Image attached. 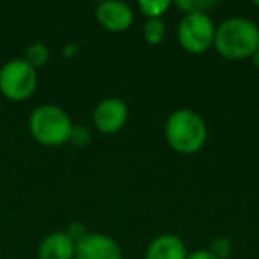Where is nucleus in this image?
Segmentation results:
<instances>
[{"mask_svg":"<svg viewBox=\"0 0 259 259\" xmlns=\"http://www.w3.org/2000/svg\"><path fill=\"white\" fill-rule=\"evenodd\" d=\"M187 245L176 234H160L146 250V259H187Z\"/></svg>","mask_w":259,"mask_h":259,"instance_id":"obj_10","label":"nucleus"},{"mask_svg":"<svg viewBox=\"0 0 259 259\" xmlns=\"http://www.w3.org/2000/svg\"><path fill=\"white\" fill-rule=\"evenodd\" d=\"M187 259H217L209 250H194L187 255Z\"/></svg>","mask_w":259,"mask_h":259,"instance_id":"obj_18","label":"nucleus"},{"mask_svg":"<svg viewBox=\"0 0 259 259\" xmlns=\"http://www.w3.org/2000/svg\"><path fill=\"white\" fill-rule=\"evenodd\" d=\"M217 27L208 13H190L178 25V41L190 54H202L213 47Z\"/></svg>","mask_w":259,"mask_h":259,"instance_id":"obj_5","label":"nucleus"},{"mask_svg":"<svg viewBox=\"0 0 259 259\" xmlns=\"http://www.w3.org/2000/svg\"><path fill=\"white\" fill-rule=\"evenodd\" d=\"M69 142L76 148H85L91 142V132L85 126H73L71 135H69Z\"/></svg>","mask_w":259,"mask_h":259,"instance_id":"obj_16","label":"nucleus"},{"mask_svg":"<svg viewBox=\"0 0 259 259\" xmlns=\"http://www.w3.org/2000/svg\"><path fill=\"white\" fill-rule=\"evenodd\" d=\"M128 121V105L121 98H105L93 112V122L101 134H117Z\"/></svg>","mask_w":259,"mask_h":259,"instance_id":"obj_6","label":"nucleus"},{"mask_svg":"<svg viewBox=\"0 0 259 259\" xmlns=\"http://www.w3.org/2000/svg\"><path fill=\"white\" fill-rule=\"evenodd\" d=\"M213 47L229 61L252 57L259 48V27L248 18L234 16L217 27Z\"/></svg>","mask_w":259,"mask_h":259,"instance_id":"obj_1","label":"nucleus"},{"mask_svg":"<svg viewBox=\"0 0 259 259\" xmlns=\"http://www.w3.org/2000/svg\"><path fill=\"white\" fill-rule=\"evenodd\" d=\"M169 0H141L139 9L148 20H162V16L169 11L170 8Z\"/></svg>","mask_w":259,"mask_h":259,"instance_id":"obj_12","label":"nucleus"},{"mask_svg":"<svg viewBox=\"0 0 259 259\" xmlns=\"http://www.w3.org/2000/svg\"><path fill=\"white\" fill-rule=\"evenodd\" d=\"M254 6H255V8H259V0H255V2H254Z\"/></svg>","mask_w":259,"mask_h":259,"instance_id":"obj_21","label":"nucleus"},{"mask_svg":"<svg viewBox=\"0 0 259 259\" xmlns=\"http://www.w3.org/2000/svg\"><path fill=\"white\" fill-rule=\"evenodd\" d=\"M75 259H122V250L114 238L87 233L75 243Z\"/></svg>","mask_w":259,"mask_h":259,"instance_id":"obj_7","label":"nucleus"},{"mask_svg":"<svg viewBox=\"0 0 259 259\" xmlns=\"http://www.w3.org/2000/svg\"><path fill=\"white\" fill-rule=\"evenodd\" d=\"M96 18L108 32H124L134 23V9L126 2H101L96 6Z\"/></svg>","mask_w":259,"mask_h":259,"instance_id":"obj_8","label":"nucleus"},{"mask_svg":"<svg viewBox=\"0 0 259 259\" xmlns=\"http://www.w3.org/2000/svg\"><path fill=\"white\" fill-rule=\"evenodd\" d=\"M29 130L30 135L39 144L57 148V146L69 142L73 122L64 108L47 103L32 110L29 117Z\"/></svg>","mask_w":259,"mask_h":259,"instance_id":"obj_3","label":"nucleus"},{"mask_svg":"<svg viewBox=\"0 0 259 259\" xmlns=\"http://www.w3.org/2000/svg\"><path fill=\"white\" fill-rule=\"evenodd\" d=\"M165 141L176 153L192 155L202 149L208 139L206 121L192 108H178L167 117L163 126Z\"/></svg>","mask_w":259,"mask_h":259,"instance_id":"obj_2","label":"nucleus"},{"mask_svg":"<svg viewBox=\"0 0 259 259\" xmlns=\"http://www.w3.org/2000/svg\"><path fill=\"white\" fill-rule=\"evenodd\" d=\"M252 61H254V66L257 68V71H259V48L255 50V54L252 55Z\"/></svg>","mask_w":259,"mask_h":259,"instance_id":"obj_20","label":"nucleus"},{"mask_svg":"<svg viewBox=\"0 0 259 259\" xmlns=\"http://www.w3.org/2000/svg\"><path fill=\"white\" fill-rule=\"evenodd\" d=\"M215 6L217 2H213V0H180V2H176V8L181 9L185 15H190V13H208Z\"/></svg>","mask_w":259,"mask_h":259,"instance_id":"obj_14","label":"nucleus"},{"mask_svg":"<svg viewBox=\"0 0 259 259\" xmlns=\"http://www.w3.org/2000/svg\"><path fill=\"white\" fill-rule=\"evenodd\" d=\"M208 250L211 252L217 259H226V257H229L231 250H233V245H231L229 238L219 236V238H215V240H213L211 247H209Z\"/></svg>","mask_w":259,"mask_h":259,"instance_id":"obj_15","label":"nucleus"},{"mask_svg":"<svg viewBox=\"0 0 259 259\" xmlns=\"http://www.w3.org/2000/svg\"><path fill=\"white\" fill-rule=\"evenodd\" d=\"M39 259H75V241L66 231H55L41 240L37 248Z\"/></svg>","mask_w":259,"mask_h":259,"instance_id":"obj_9","label":"nucleus"},{"mask_svg":"<svg viewBox=\"0 0 259 259\" xmlns=\"http://www.w3.org/2000/svg\"><path fill=\"white\" fill-rule=\"evenodd\" d=\"M75 50H76L75 45H68V47L64 48V55H66V57H71V54H73Z\"/></svg>","mask_w":259,"mask_h":259,"instance_id":"obj_19","label":"nucleus"},{"mask_svg":"<svg viewBox=\"0 0 259 259\" xmlns=\"http://www.w3.org/2000/svg\"><path fill=\"white\" fill-rule=\"evenodd\" d=\"M142 36L146 43L149 45H160L165 37V23L163 20H148L142 27Z\"/></svg>","mask_w":259,"mask_h":259,"instance_id":"obj_13","label":"nucleus"},{"mask_svg":"<svg viewBox=\"0 0 259 259\" xmlns=\"http://www.w3.org/2000/svg\"><path fill=\"white\" fill-rule=\"evenodd\" d=\"M37 87V71L23 59H11L0 68V93L11 101H25Z\"/></svg>","mask_w":259,"mask_h":259,"instance_id":"obj_4","label":"nucleus"},{"mask_svg":"<svg viewBox=\"0 0 259 259\" xmlns=\"http://www.w3.org/2000/svg\"><path fill=\"white\" fill-rule=\"evenodd\" d=\"M68 236L71 238L73 241H78V240H82L83 236L87 234V231H85V227L82 226V224H78V222H73V224H69V227H68Z\"/></svg>","mask_w":259,"mask_h":259,"instance_id":"obj_17","label":"nucleus"},{"mask_svg":"<svg viewBox=\"0 0 259 259\" xmlns=\"http://www.w3.org/2000/svg\"><path fill=\"white\" fill-rule=\"evenodd\" d=\"M50 59V48L45 43H30L23 54V61H27L34 69L45 66Z\"/></svg>","mask_w":259,"mask_h":259,"instance_id":"obj_11","label":"nucleus"}]
</instances>
